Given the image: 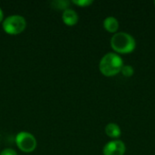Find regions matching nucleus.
<instances>
[{"mask_svg":"<svg viewBox=\"0 0 155 155\" xmlns=\"http://www.w3.org/2000/svg\"><path fill=\"white\" fill-rule=\"evenodd\" d=\"M121 73H122L123 75H124L126 77H130V76H132L134 74V67L132 65H129V64L124 65V64L123 67H122V69H121Z\"/></svg>","mask_w":155,"mask_h":155,"instance_id":"nucleus-9","label":"nucleus"},{"mask_svg":"<svg viewBox=\"0 0 155 155\" xmlns=\"http://www.w3.org/2000/svg\"><path fill=\"white\" fill-rule=\"evenodd\" d=\"M112 48L120 54H128L134 50L136 42L134 36L125 32H117L111 38Z\"/></svg>","mask_w":155,"mask_h":155,"instance_id":"nucleus-2","label":"nucleus"},{"mask_svg":"<svg viewBox=\"0 0 155 155\" xmlns=\"http://www.w3.org/2000/svg\"><path fill=\"white\" fill-rule=\"evenodd\" d=\"M72 3L76 5L82 6V7H86V6H89L90 5H92L94 3V1L93 0H74V1H72Z\"/></svg>","mask_w":155,"mask_h":155,"instance_id":"nucleus-11","label":"nucleus"},{"mask_svg":"<svg viewBox=\"0 0 155 155\" xmlns=\"http://www.w3.org/2000/svg\"><path fill=\"white\" fill-rule=\"evenodd\" d=\"M3 21H4V13L0 7V23H3Z\"/></svg>","mask_w":155,"mask_h":155,"instance_id":"nucleus-13","label":"nucleus"},{"mask_svg":"<svg viewBox=\"0 0 155 155\" xmlns=\"http://www.w3.org/2000/svg\"><path fill=\"white\" fill-rule=\"evenodd\" d=\"M0 155H17L16 152L11 148H7V149H5L1 152Z\"/></svg>","mask_w":155,"mask_h":155,"instance_id":"nucleus-12","label":"nucleus"},{"mask_svg":"<svg viewBox=\"0 0 155 155\" xmlns=\"http://www.w3.org/2000/svg\"><path fill=\"white\" fill-rule=\"evenodd\" d=\"M2 27L4 31L11 35H19L26 27L25 19L19 15H12L4 19L2 23Z\"/></svg>","mask_w":155,"mask_h":155,"instance_id":"nucleus-3","label":"nucleus"},{"mask_svg":"<svg viewBox=\"0 0 155 155\" xmlns=\"http://www.w3.org/2000/svg\"><path fill=\"white\" fill-rule=\"evenodd\" d=\"M69 4L70 3L68 1H54V2H53V5L54 7L59 8V9H63L64 11L68 8Z\"/></svg>","mask_w":155,"mask_h":155,"instance_id":"nucleus-10","label":"nucleus"},{"mask_svg":"<svg viewBox=\"0 0 155 155\" xmlns=\"http://www.w3.org/2000/svg\"><path fill=\"white\" fill-rule=\"evenodd\" d=\"M154 5H155V1H154Z\"/></svg>","mask_w":155,"mask_h":155,"instance_id":"nucleus-14","label":"nucleus"},{"mask_svg":"<svg viewBox=\"0 0 155 155\" xmlns=\"http://www.w3.org/2000/svg\"><path fill=\"white\" fill-rule=\"evenodd\" d=\"M125 149V144L123 141L113 140L104 146L103 153L104 155H124Z\"/></svg>","mask_w":155,"mask_h":155,"instance_id":"nucleus-5","label":"nucleus"},{"mask_svg":"<svg viewBox=\"0 0 155 155\" xmlns=\"http://www.w3.org/2000/svg\"><path fill=\"white\" fill-rule=\"evenodd\" d=\"M104 131H105V134L111 138H118L122 134L120 126L114 123H109L105 126Z\"/></svg>","mask_w":155,"mask_h":155,"instance_id":"nucleus-8","label":"nucleus"},{"mask_svg":"<svg viewBox=\"0 0 155 155\" xmlns=\"http://www.w3.org/2000/svg\"><path fill=\"white\" fill-rule=\"evenodd\" d=\"M78 19H79V17H78L77 13L71 8H67L63 12L62 20H63L64 24H65L68 26H73V25H76L78 22Z\"/></svg>","mask_w":155,"mask_h":155,"instance_id":"nucleus-6","label":"nucleus"},{"mask_svg":"<svg viewBox=\"0 0 155 155\" xmlns=\"http://www.w3.org/2000/svg\"><path fill=\"white\" fill-rule=\"evenodd\" d=\"M104 27L110 33H115L119 28V22L114 16H108L104 20Z\"/></svg>","mask_w":155,"mask_h":155,"instance_id":"nucleus-7","label":"nucleus"},{"mask_svg":"<svg viewBox=\"0 0 155 155\" xmlns=\"http://www.w3.org/2000/svg\"><path fill=\"white\" fill-rule=\"evenodd\" d=\"M15 143L20 151L25 153H32L37 146L35 137L27 132H20L15 136Z\"/></svg>","mask_w":155,"mask_h":155,"instance_id":"nucleus-4","label":"nucleus"},{"mask_svg":"<svg viewBox=\"0 0 155 155\" xmlns=\"http://www.w3.org/2000/svg\"><path fill=\"white\" fill-rule=\"evenodd\" d=\"M124 65L122 57L116 53H107L100 60V72L105 76H113L121 72Z\"/></svg>","mask_w":155,"mask_h":155,"instance_id":"nucleus-1","label":"nucleus"}]
</instances>
